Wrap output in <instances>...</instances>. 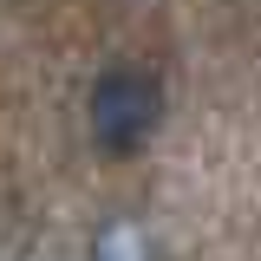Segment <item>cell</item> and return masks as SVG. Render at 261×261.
<instances>
[{"label":"cell","instance_id":"6da1fadb","mask_svg":"<svg viewBox=\"0 0 261 261\" xmlns=\"http://www.w3.org/2000/svg\"><path fill=\"white\" fill-rule=\"evenodd\" d=\"M85 124H92L98 157H137L163 124V85L144 65H105L85 98Z\"/></svg>","mask_w":261,"mask_h":261},{"label":"cell","instance_id":"7a4b0ae2","mask_svg":"<svg viewBox=\"0 0 261 261\" xmlns=\"http://www.w3.org/2000/svg\"><path fill=\"white\" fill-rule=\"evenodd\" d=\"M85 261H157V242L144 235V222L111 216V222L92 228V255H85Z\"/></svg>","mask_w":261,"mask_h":261}]
</instances>
